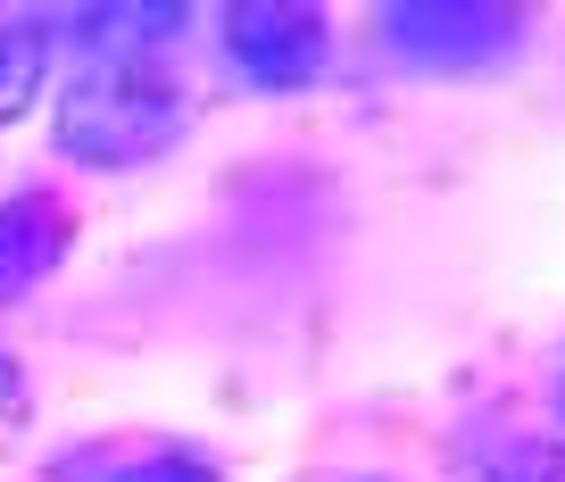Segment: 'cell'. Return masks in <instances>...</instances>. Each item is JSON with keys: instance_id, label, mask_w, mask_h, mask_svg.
<instances>
[{"instance_id": "1", "label": "cell", "mask_w": 565, "mask_h": 482, "mask_svg": "<svg viewBox=\"0 0 565 482\" xmlns=\"http://www.w3.org/2000/svg\"><path fill=\"white\" fill-rule=\"evenodd\" d=\"M175 9H108L84 18V58L58 100V150L84 167H141L183 133V84L167 75L159 42L175 34Z\"/></svg>"}, {"instance_id": "2", "label": "cell", "mask_w": 565, "mask_h": 482, "mask_svg": "<svg viewBox=\"0 0 565 482\" xmlns=\"http://www.w3.org/2000/svg\"><path fill=\"white\" fill-rule=\"evenodd\" d=\"M216 42H225V67L242 75V84H258V92H300V84H317L324 58H333L324 18L300 9V0H242V9H225Z\"/></svg>"}, {"instance_id": "3", "label": "cell", "mask_w": 565, "mask_h": 482, "mask_svg": "<svg viewBox=\"0 0 565 482\" xmlns=\"http://www.w3.org/2000/svg\"><path fill=\"white\" fill-rule=\"evenodd\" d=\"M524 34L515 9H482V0H416V9H383V42L407 67H491L508 42Z\"/></svg>"}, {"instance_id": "4", "label": "cell", "mask_w": 565, "mask_h": 482, "mask_svg": "<svg viewBox=\"0 0 565 482\" xmlns=\"http://www.w3.org/2000/svg\"><path fill=\"white\" fill-rule=\"evenodd\" d=\"M58 258H67V208H58L51 192L0 200V308L25 300Z\"/></svg>"}, {"instance_id": "5", "label": "cell", "mask_w": 565, "mask_h": 482, "mask_svg": "<svg viewBox=\"0 0 565 482\" xmlns=\"http://www.w3.org/2000/svg\"><path fill=\"white\" fill-rule=\"evenodd\" d=\"M42 67H51V25L42 18H0V126L34 100Z\"/></svg>"}, {"instance_id": "6", "label": "cell", "mask_w": 565, "mask_h": 482, "mask_svg": "<svg viewBox=\"0 0 565 482\" xmlns=\"http://www.w3.org/2000/svg\"><path fill=\"white\" fill-rule=\"evenodd\" d=\"M475 482H565V441H532V432H508V441H482L466 458Z\"/></svg>"}, {"instance_id": "7", "label": "cell", "mask_w": 565, "mask_h": 482, "mask_svg": "<svg viewBox=\"0 0 565 482\" xmlns=\"http://www.w3.org/2000/svg\"><path fill=\"white\" fill-rule=\"evenodd\" d=\"M108 482H216V465L200 458V449H175V441H167V449H134Z\"/></svg>"}]
</instances>
